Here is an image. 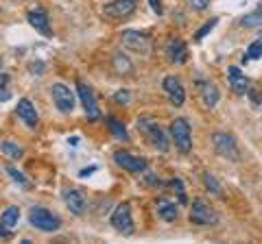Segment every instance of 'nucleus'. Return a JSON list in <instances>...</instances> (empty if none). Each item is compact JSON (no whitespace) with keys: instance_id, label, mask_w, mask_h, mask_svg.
Instances as JSON below:
<instances>
[{"instance_id":"obj_1","label":"nucleus","mask_w":262,"mask_h":244,"mask_svg":"<svg viewBox=\"0 0 262 244\" xmlns=\"http://www.w3.org/2000/svg\"><path fill=\"white\" fill-rule=\"evenodd\" d=\"M138 129H140V133H144L151 140V144L157 148V150H162V153H168V148H170V137L168 133L164 131L160 124H157L153 118H140L138 120Z\"/></svg>"},{"instance_id":"obj_2","label":"nucleus","mask_w":262,"mask_h":244,"mask_svg":"<svg viewBox=\"0 0 262 244\" xmlns=\"http://www.w3.org/2000/svg\"><path fill=\"white\" fill-rule=\"evenodd\" d=\"M170 140L181 155H188L192 150V129L186 118H175L170 124Z\"/></svg>"},{"instance_id":"obj_3","label":"nucleus","mask_w":262,"mask_h":244,"mask_svg":"<svg viewBox=\"0 0 262 244\" xmlns=\"http://www.w3.org/2000/svg\"><path fill=\"white\" fill-rule=\"evenodd\" d=\"M120 42L127 50L131 52H138V55H151L153 52V39H151V35H147V33L142 31H122L120 35Z\"/></svg>"},{"instance_id":"obj_4","label":"nucleus","mask_w":262,"mask_h":244,"mask_svg":"<svg viewBox=\"0 0 262 244\" xmlns=\"http://www.w3.org/2000/svg\"><path fill=\"white\" fill-rule=\"evenodd\" d=\"M29 222L35 229L46 231V233H55V231H59V227H61V220H59L55 214L44 209V207H39V205L29 209Z\"/></svg>"},{"instance_id":"obj_5","label":"nucleus","mask_w":262,"mask_h":244,"mask_svg":"<svg viewBox=\"0 0 262 244\" xmlns=\"http://www.w3.org/2000/svg\"><path fill=\"white\" fill-rule=\"evenodd\" d=\"M190 222L199 227H212L219 222V214L212 209L208 201L203 199H194L192 205H190Z\"/></svg>"},{"instance_id":"obj_6","label":"nucleus","mask_w":262,"mask_h":244,"mask_svg":"<svg viewBox=\"0 0 262 244\" xmlns=\"http://www.w3.org/2000/svg\"><path fill=\"white\" fill-rule=\"evenodd\" d=\"M212 146L219 155H223L229 161H240V150L238 144H236V137L232 133H225V131H216L212 133Z\"/></svg>"},{"instance_id":"obj_7","label":"nucleus","mask_w":262,"mask_h":244,"mask_svg":"<svg viewBox=\"0 0 262 244\" xmlns=\"http://www.w3.org/2000/svg\"><path fill=\"white\" fill-rule=\"evenodd\" d=\"M111 227H114L120 235L134 233V216H131L129 203H120V205L114 209V214H111Z\"/></svg>"},{"instance_id":"obj_8","label":"nucleus","mask_w":262,"mask_h":244,"mask_svg":"<svg viewBox=\"0 0 262 244\" xmlns=\"http://www.w3.org/2000/svg\"><path fill=\"white\" fill-rule=\"evenodd\" d=\"M77 92H79V101L83 105L88 120H92V122L101 120V109H98L96 96H94V92L90 90V85H85L83 81H77Z\"/></svg>"},{"instance_id":"obj_9","label":"nucleus","mask_w":262,"mask_h":244,"mask_svg":"<svg viewBox=\"0 0 262 244\" xmlns=\"http://www.w3.org/2000/svg\"><path fill=\"white\" fill-rule=\"evenodd\" d=\"M50 94H52V101H55V107L61 111V114H72L75 111V96H72V92L66 88L63 83H55L50 88Z\"/></svg>"},{"instance_id":"obj_10","label":"nucleus","mask_w":262,"mask_h":244,"mask_svg":"<svg viewBox=\"0 0 262 244\" xmlns=\"http://www.w3.org/2000/svg\"><path fill=\"white\" fill-rule=\"evenodd\" d=\"M162 88H164V92H166L168 101L173 103L175 107H181V105L186 103V90H183L181 81H179V78H177L175 74L164 76V78H162Z\"/></svg>"},{"instance_id":"obj_11","label":"nucleus","mask_w":262,"mask_h":244,"mask_svg":"<svg viewBox=\"0 0 262 244\" xmlns=\"http://www.w3.org/2000/svg\"><path fill=\"white\" fill-rule=\"evenodd\" d=\"M114 161L122 170H127V173H144L147 166H149L147 159L131 155V153H127V150H116V153H114Z\"/></svg>"},{"instance_id":"obj_12","label":"nucleus","mask_w":262,"mask_h":244,"mask_svg":"<svg viewBox=\"0 0 262 244\" xmlns=\"http://www.w3.org/2000/svg\"><path fill=\"white\" fill-rule=\"evenodd\" d=\"M136 7H138V0H114V3L105 5L103 13L111 20H124L136 11Z\"/></svg>"},{"instance_id":"obj_13","label":"nucleus","mask_w":262,"mask_h":244,"mask_svg":"<svg viewBox=\"0 0 262 244\" xmlns=\"http://www.w3.org/2000/svg\"><path fill=\"white\" fill-rule=\"evenodd\" d=\"M227 81H229V88L236 94H247V90L251 88V78L247 74H242V70L238 65H229L227 68Z\"/></svg>"},{"instance_id":"obj_14","label":"nucleus","mask_w":262,"mask_h":244,"mask_svg":"<svg viewBox=\"0 0 262 244\" xmlns=\"http://www.w3.org/2000/svg\"><path fill=\"white\" fill-rule=\"evenodd\" d=\"M63 201H66V207L70 209V214L75 216H83L88 212V201H85V196L79 192V190H63Z\"/></svg>"},{"instance_id":"obj_15","label":"nucleus","mask_w":262,"mask_h":244,"mask_svg":"<svg viewBox=\"0 0 262 244\" xmlns=\"http://www.w3.org/2000/svg\"><path fill=\"white\" fill-rule=\"evenodd\" d=\"M26 20H29V24L33 26V29H37L42 35L52 37V26H50V20H48V16H46L44 9H31L29 13H26Z\"/></svg>"},{"instance_id":"obj_16","label":"nucleus","mask_w":262,"mask_h":244,"mask_svg":"<svg viewBox=\"0 0 262 244\" xmlns=\"http://www.w3.org/2000/svg\"><path fill=\"white\" fill-rule=\"evenodd\" d=\"M16 114L20 116V120H22L26 127H31V129L37 127V111L29 98H22V101L16 105Z\"/></svg>"},{"instance_id":"obj_17","label":"nucleus","mask_w":262,"mask_h":244,"mask_svg":"<svg viewBox=\"0 0 262 244\" xmlns=\"http://www.w3.org/2000/svg\"><path fill=\"white\" fill-rule=\"evenodd\" d=\"M199 94H201V101L208 109H214L221 101V94H219V88L212 83V81H203L199 83Z\"/></svg>"},{"instance_id":"obj_18","label":"nucleus","mask_w":262,"mask_h":244,"mask_svg":"<svg viewBox=\"0 0 262 244\" xmlns=\"http://www.w3.org/2000/svg\"><path fill=\"white\" fill-rule=\"evenodd\" d=\"M155 212H157V216H160L162 220H166V222L177 220V205L170 199H166V196L155 199Z\"/></svg>"},{"instance_id":"obj_19","label":"nucleus","mask_w":262,"mask_h":244,"mask_svg":"<svg viewBox=\"0 0 262 244\" xmlns=\"http://www.w3.org/2000/svg\"><path fill=\"white\" fill-rule=\"evenodd\" d=\"M166 55L173 63H183L188 59V50H186V44L181 39H170L168 46H166Z\"/></svg>"},{"instance_id":"obj_20","label":"nucleus","mask_w":262,"mask_h":244,"mask_svg":"<svg viewBox=\"0 0 262 244\" xmlns=\"http://www.w3.org/2000/svg\"><path fill=\"white\" fill-rule=\"evenodd\" d=\"M105 122H107V129L111 131V135H114L116 140H120V142H127V140H129L127 129L122 127L118 118H114V116H107V118H105Z\"/></svg>"},{"instance_id":"obj_21","label":"nucleus","mask_w":262,"mask_h":244,"mask_svg":"<svg viewBox=\"0 0 262 244\" xmlns=\"http://www.w3.org/2000/svg\"><path fill=\"white\" fill-rule=\"evenodd\" d=\"M18 218H20V209L16 205H9L3 214H0V225L5 229H13L18 225Z\"/></svg>"},{"instance_id":"obj_22","label":"nucleus","mask_w":262,"mask_h":244,"mask_svg":"<svg viewBox=\"0 0 262 244\" xmlns=\"http://www.w3.org/2000/svg\"><path fill=\"white\" fill-rule=\"evenodd\" d=\"M203 186H206V190L210 194L219 196V199H223L225 196V192H223V186L219 183V179L212 175V173H203Z\"/></svg>"},{"instance_id":"obj_23","label":"nucleus","mask_w":262,"mask_h":244,"mask_svg":"<svg viewBox=\"0 0 262 244\" xmlns=\"http://www.w3.org/2000/svg\"><path fill=\"white\" fill-rule=\"evenodd\" d=\"M168 188H173V192L177 194V201H179V205H186L188 203V196H186V186H183L181 179H170L168 181Z\"/></svg>"},{"instance_id":"obj_24","label":"nucleus","mask_w":262,"mask_h":244,"mask_svg":"<svg viewBox=\"0 0 262 244\" xmlns=\"http://www.w3.org/2000/svg\"><path fill=\"white\" fill-rule=\"evenodd\" d=\"M111 65H114V70L118 72V74H129L131 72V68H134V65H131V61L124 55H116L114 57V61H111Z\"/></svg>"},{"instance_id":"obj_25","label":"nucleus","mask_w":262,"mask_h":244,"mask_svg":"<svg viewBox=\"0 0 262 244\" xmlns=\"http://www.w3.org/2000/svg\"><path fill=\"white\" fill-rule=\"evenodd\" d=\"M11 76L0 72V103H7L11 98Z\"/></svg>"},{"instance_id":"obj_26","label":"nucleus","mask_w":262,"mask_h":244,"mask_svg":"<svg viewBox=\"0 0 262 244\" xmlns=\"http://www.w3.org/2000/svg\"><path fill=\"white\" fill-rule=\"evenodd\" d=\"M260 22H262V18H260V7H255V11L253 13H247L245 18L240 20V24L242 26H247V29H260Z\"/></svg>"},{"instance_id":"obj_27","label":"nucleus","mask_w":262,"mask_h":244,"mask_svg":"<svg viewBox=\"0 0 262 244\" xmlns=\"http://www.w3.org/2000/svg\"><path fill=\"white\" fill-rule=\"evenodd\" d=\"M0 150H3L5 155H9L11 159H20V157H22V148H20L18 144H13V142H3L0 144Z\"/></svg>"},{"instance_id":"obj_28","label":"nucleus","mask_w":262,"mask_h":244,"mask_svg":"<svg viewBox=\"0 0 262 244\" xmlns=\"http://www.w3.org/2000/svg\"><path fill=\"white\" fill-rule=\"evenodd\" d=\"M216 24H219V18H212V20H208V22H206V24H203V26H201V29H199V31H196V33H194V42H201V39H203V37H208V33H210V31H212V29H214V26H216Z\"/></svg>"},{"instance_id":"obj_29","label":"nucleus","mask_w":262,"mask_h":244,"mask_svg":"<svg viewBox=\"0 0 262 244\" xmlns=\"http://www.w3.org/2000/svg\"><path fill=\"white\" fill-rule=\"evenodd\" d=\"M5 170H7V175H9L16 183H20V186H29V179H26V177H24L22 173H20L18 168H13V166H9V164H7Z\"/></svg>"},{"instance_id":"obj_30","label":"nucleus","mask_w":262,"mask_h":244,"mask_svg":"<svg viewBox=\"0 0 262 244\" xmlns=\"http://www.w3.org/2000/svg\"><path fill=\"white\" fill-rule=\"evenodd\" d=\"M260 48H262V42H260V39H255V42L249 44V48H247V59H253V61H260V57H262Z\"/></svg>"},{"instance_id":"obj_31","label":"nucleus","mask_w":262,"mask_h":244,"mask_svg":"<svg viewBox=\"0 0 262 244\" xmlns=\"http://www.w3.org/2000/svg\"><path fill=\"white\" fill-rule=\"evenodd\" d=\"M114 103H118V105H129V103H131V94H129L127 90L116 92V94H114Z\"/></svg>"},{"instance_id":"obj_32","label":"nucleus","mask_w":262,"mask_h":244,"mask_svg":"<svg viewBox=\"0 0 262 244\" xmlns=\"http://www.w3.org/2000/svg\"><path fill=\"white\" fill-rule=\"evenodd\" d=\"M247 94H249V101H251V105H253L255 109H258V107H260V92L255 90V88H249Z\"/></svg>"},{"instance_id":"obj_33","label":"nucleus","mask_w":262,"mask_h":244,"mask_svg":"<svg viewBox=\"0 0 262 244\" xmlns=\"http://www.w3.org/2000/svg\"><path fill=\"white\" fill-rule=\"evenodd\" d=\"M190 5H192V9H196V11H206L210 7V0H190Z\"/></svg>"},{"instance_id":"obj_34","label":"nucleus","mask_w":262,"mask_h":244,"mask_svg":"<svg viewBox=\"0 0 262 244\" xmlns=\"http://www.w3.org/2000/svg\"><path fill=\"white\" fill-rule=\"evenodd\" d=\"M149 5H151V9H153L155 16H162V3L160 0H149Z\"/></svg>"},{"instance_id":"obj_35","label":"nucleus","mask_w":262,"mask_h":244,"mask_svg":"<svg viewBox=\"0 0 262 244\" xmlns=\"http://www.w3.org/2000/svg\"><path fill=\"white\" fill-rule=\"evenodd\" d=\"M44 70H46V65H44L42 61H35V63L31 65V72H33V74H42Z\"/></svg>"},{"instance_id":"obj_36","label":"nucleus","mask_w":262,"mask_h":244,"mask_svg":"<svg viewBox=\"0 0 262 244\" xmlns=\"http://www.w3.org/2000/svg\"><path fill=\"white\" fill-rule=\"evenodd\" d=\"M96 170V166H90V168H85V170H81V173H79V177H90L92 173H94Z\"/></svg>"},{"instance_id":"obj_37","label":"nucleus","mask_w":262,"mask_h":244,"mask_svg":"<svg viewBox=\"0 0 262 244\" xmlns=\"http://www.w3.org/2000/svg\"><path fill=\"white\" fill-rule=\"evenodd\" d=\"M144 183H151V186H157V183H160V181H157L153 175H147V177H144Z\"/></svg>"},{"instance_id":"obj_38","label":"nucleus","mask_w":262,"mask_h":244,"mask_svg":"<svg viewBox=\"0 0 262 244\" xmlns=\"http://www.w3.org/2000/svg\"><path fill=\"white\" fill-rule=\"evenodd\" d=\"M9 233H11V229H5L3 225H0V240L7 238V235H9Z\"/></svg>"},{"instance_id":"obj_39","label":"nucleus","mask_w":262,"mask_h":244,"mask_svg":"<svg viewBox=\"0 0 262 244\" xmlns=\"http://www.w3.org/2000/svg\"><path fill=\"white\" fill-rule=\"evenodd\" d=\"M0 68H3V57H0Z\"/></svg>"}]
</instances>
